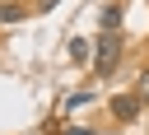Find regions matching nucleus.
I'll return each instance as SVG.
<instances>
[{"instance_id": "nucleus-7", "label": "nucleus", "mask_w": 149, "mask_h": 135, "mask_svg": "<svg viewBox=\"0 0 149 135\" xmlns=\"http://www.w3.org/2000/svg\"><path fill=\"white\" fill-rule=\"evenodd\" d=\"M140 93H144V98H149V65H144V70H140Z\"/></svg>"}, {"instance_id": "nucleus-2", "label": "nucleus", "mask_w": 149, "mask_h": 135, "mask_svg": "<svg viewBox=\"0 0 149 135\" xmlns=\"http://www.w3.org/2000/svg\"><path fill=\"white\" fill-rule=\"evenodd\" d=\"M140 98H144V93H116V98H112V116H116V121H135V116H140Z\"/></svg>"}, {"instance_id": "nucleus-6", "label": "nucleus", "mask_w": 149, "mask_h": 135, "mask_svg": "<svg viewBox=\"0 0 149 135\" xmlns=\"http://www.w3.org/2000/svg\"><path fill=\"white\" fill-rule=\"evenodd\" d=\"M56 5H61V0H37V5H33V14H51Z\"/></svg>"}, {"instance_id": "nucleus-5", "label": "nucleus", "mask_w": 149, "mask_h": 135, "mask_svg": "<svg viewBox=\"0 0 149 135\" xmlns=\"http://www.w3.org/2000/svg\"><path fill=\"white\" fill-rule=\"evenodd\" d=\"M19 19H28L23 5H0V23H19Z\"/></svg>"}, {"instance_id": "nucleus-8", "label": "nucleus", "mask_w": 149, "mask_h": 135, "mask_svg": "<svg viewBox=\"0 0 149 135\" xmlns=\"http://www.w3.org/2000/svg\"><path fill=\"white\" fill-rule=\"evenodd\" d=\"M65 135H93V130H79V126H74V130H65Z\"/></svg>"}, {"instance_id": "nucleus-4", "label": "nucleus", "mask_w": 149, "mask_h": 135, "mask_svg": "<svg viewBox=\"0 0 149 135\" xmlns=\"http://www.w3.org/2000/svg\"><path fill=\"white\" fill-rule=\"evenodd\" d=\"M70 61H74V65L88 61V42H84V37H70Z\"/></svg>"}, {"instance_id": "nucleus-3", "label": "nucleus", "mask_w": 149, "mask_h": 135, "mask_svg": "<svg viewBox=\"0 0 149 135\" xmlns=\"http://www.w3.org/2000/svg\"><path fill=\"white\" fill-rule=\"evenodd\" d=\"M98 23H102V33H116L121 28V5H102L98 9Z\"/></svg>"}, {"instance_id": "nucleus-1", "label": "nucleus", "mask_w": 149, "mask_h": 135, "mask_svg": "<svg viewBox=\"0 0 149 135\" xmlns=\"http://www.w3.org/2000/svg\"><path fill=\"white\" fill-rule=\"evenodd\" d=\"M93 47H98V51H93V74L107 79V74L121 65V47H126V37H121V33H102Z\"/></svg>"}]
</instances>
